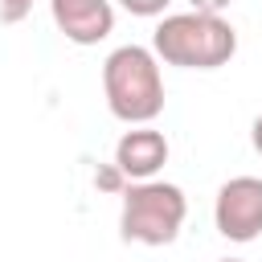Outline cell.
<instances>
[{
    "label": "cell",
    "instance_id": "5b68a950",
    "mask_svg": "<svg viewBox=\"0 0 262 262\" xmlns=\"http://www.w3.org/2000/svg\"><path fill=\"white\" fill-rule=\"evenodd\" d=\"M49 4H53L57 29L78 45L102 41L111 33V25H115V12H111L106 0H49Z\"/></svg>",
    "mask_w": 262,
    "mask_h": 262
},
{
    "label": "cell",
    "instance_id": "8992f818",
    "mask_svg": "<svg viewBox=\"0 0 262 262\" xmlns=\"http://www.w3.org/2000/svg\"><path fill=\"white\" fill-rule=\"evenodd\" d=\"M164 160H168V143L160 131H127L115 151V164L127 176H151Z\"/></svg>",
    "mask_w": 262,
    "mask_h": 262
},
{
    "label": "cell",
    "instance_id": "6da1fadb",
    "mask_svg": "<svg viewBox=\"0 0 262 262\" xmlns=\"http://www.w3.org/2000/svg\"><path fill=\"white\" fill-rule=\"evenodd\" d=\"M156 53L168 66H184V70H213L225 66L237 49L233 29L217 16V12H180L168 16L156 29Z\"/></svg>",
    "mask_w": 262,
    "mask_h": 262
},
{
    "label": "cell",
    "instance_id": "8fae6325",
    "mask_svg": "<svg viewBox=\"0 0 262 262\" xmlns=\"http://www.w3.org/2000/svg\"><path fill=\"white\" fill-rule=\"evenodd\" d=\"M225 262H242V258H225Z\"/></svg>",
    "mask_w": 262,
    "mask_h": 262
},
{
    "label": "cell",
    "instance_id": "ba28073f",
    "mask_svg": "<svg viewBox=\"0 0 262 262\" xmlns=\"http://www.w3.org/2000/svg\"><path fill=\"white\" fill-rule=\"evenodd\" d=\"M29 4H33V0H0V20H4V25L20 20V16L29 12Z\"/></svg>",
    "mask_w": 262,
    "mask_h": 262
},
{
    "label": "cell",
    "instance_id": "3957f363",
    "mask_svg": "<svg viewBox=\"0 0 262 262\" xmlns=\"http://www.w3.org/2000/svg\"><path fill=\"white\" fill-rule=\"evenodd\" d=\"M184 221V192L176 184H135L123 201V237L168 246Z\"/></svg>",
    "mask_w": 262,
    "mask_h": 262
},
{
    "label": "cell",
    "instance_id": "30bf717a",
    "mask_svg": "<svg viewBox=\"0 0 262 262\" xmlns=\"http://www.w3.org/2000/svg\"><path fill=\"white\" fill-rule=\"evenodd\" d=\"M254 147L262 151V115H258V123H254Z\"/></svg>",
    "mask_w": 262,
    "mask_h": 262
},
{
    "label": "cell",
    "instance_id": "9c48e42d",
    "mask_svg": "<svg viewBox=\"0 0 262 262\" xmlns=\"http://www.w3.org/2000/svg\"><path fill=\"white\" fill-rule=\"evenodd\" d=\"M188 4H192L196 12H221V8L229 4V0H188Z\"/></svg>",
    "mask_w": 262,
    "mask_h": 262
},
{
    "label": "cell",
    "instance_id": "277c9868",
    "mask_svg": "<svg viewBox=\"0 0 262 262\" xmlns=\"http://www.w3.org/2000/svg\"><path fill=\"white\" fill-rule=\"evenodd\" d=\"M217 229L229 242H250L262 233V180L237 176L217 192Z\"/></svg>",
    "mask_w": 262,
    "mask_h": 262
},
{
    "label": "cell",
    "instance_id": "52a82bcc",
    "mask_svg": "<svg viewBox=\"0 0 262 262\" xmlns=\"http://www.w3.org/2000/svg\"><path fill=\"white\" fill-rule=\"evenodd\" d=\"M164 4L168 0H123V8L135 16H156V12H164Z\"/></svg>",
    "mask_w": 262,
    "mask_h": 262
},
{
    "label": "cell",
    "instance_id": "7a4b0ae2",
    "mask_svg": "<svg viewBox=\"0 0 262 262\" xmlns=\"http://www.w3.org/2000/svg\"><path fill=\"white\" fill-rule=\"evenodd\" d=\"M102 86H106V102L119 119L127 123H147L160 115L164 106V82H160V66L147 49L139 45H123L106 57L102 66Z\"/></svg>",
    "mask_w": 262,
    "mask_h": 262
}]
</instances>
